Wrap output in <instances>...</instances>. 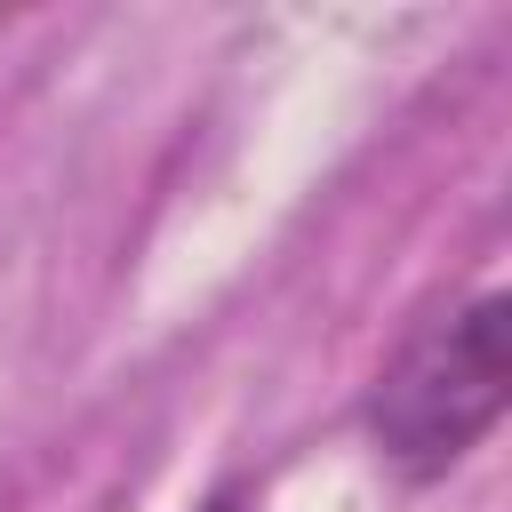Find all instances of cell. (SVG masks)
<instances>
[{
	"label": "cell",
	"instance_id": "7a4b0ae2",
	"mask_svg": "<svg viewBox=\"0 0 512 512\" xmlns=\"http://www.w3.org/2000/svg\"><path fill=\"white\" fill-rule=\"evenodd\" d=\"M200 512H256V504H240V496H216V504H200Z\"/></svg>",
	"mask_w": 512,
	"mask_h": 512
},
{
	"label": "cell",
	"instance_id": "6da1fadb",
	"mask_svg": "<svg viewBox=\"0 0 512 512\" xmlns=\"http://www.w3.org/2000/svg\"><path fill=\"white\" fill-rule=\"evenodd\" d=\"M504 392H512V304L472 296V304L424 320L384 360V376L368 392V432L392 472L440 480L448 464H464L488 440V424L504 416Z\"/></svg>",
	"mask_w": 512,
	"mask_h": 512
}]
</instances>
